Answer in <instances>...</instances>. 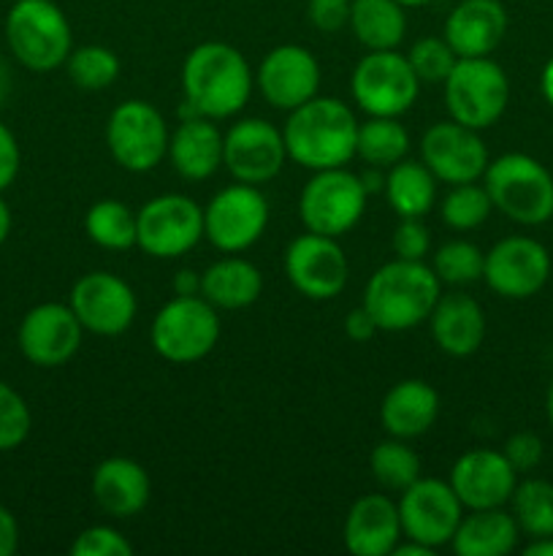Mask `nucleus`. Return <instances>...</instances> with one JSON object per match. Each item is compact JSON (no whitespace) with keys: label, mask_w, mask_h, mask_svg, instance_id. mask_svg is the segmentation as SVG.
I'll return each mask as SVG.
<instances>
[{"label":"nucleus","mask_w":553,"mask_h":556,"mask_svg":"<svg viewBox=\"0 0 553 556\" xmlns=\"http://www.w3.org/2000/svg\"><path fill=\"white\" fill-rule=\"evenodd\" d=\"M287 157L309 172L347 166L356 157L358 119L347 103L314 96L285 119Z\"/></svg>","instance_id":"nucleus-1"},{"label":"nucleus","mask_w":553,"mask_h":556,"mask_svg":"<svg viewBox=\"0 0 553 556\" xmlns=\"http://www.w3.org/2000/svg\"><path fill=\"white\" fill-rule=\"evenodd\" d=\"M253 68L236 47L204 41L182 63V92L204 117L226 119L242 112L253 96Z\"/></svg>","instance_id":"nucleus-2"},{"label":"nucleus","mask_w":553,"mask_h":556,"mask_svg":"<svg viewBox=\"0 0 553 556\" xmlns=\"http://www.w3.org/2000/svg\"><path fill=\"white\" fill-rule=\"evenodd\" d=\"M439 296L442 282L432 266L396 258L369 277L363 307L377 320L380 331H407L426 324Z\"/></svg>","instance_id":"nucleus-3"},{"label":"nucleus","mask_w":553,"mask_h":556,"mask_svg":"<svg viewBox=\"0 0 553 556\" xmlns=\"http://www.w3.org/2000/svg\"><path fill=\"white\" fill-rule=\"evenodd\" d=\"M483 188L493 210L518 226H542L553 217V177L540 161L524 152H507L488 161Z\"/></svg>","instance_id":"nucleus-4"},{"label":"nucleus","mask_w":553,"mask_h":556,"mask_svg":"<svg viewBox=\"0 0 553 556\" xmlns=\"http://www.w3.org/2000/svg\"><path fill=\"white\" fill-rule=\"evenodd\" d=\"M5 41L25 68L47 74L65 65L74 49V33L54 0H16L5 14Z\"/></svg>","instance_id":"nucleus-5"},{"label":"nucleus","mask_w":553,"mask_h":556,"mask_svg":"<svg viewBox=\"0 0 553 556\" xmlns=\"http://www.w3.org/2000/svg\"><path fill=\"white\" fill-rule=\"evenodd\" d=\"M442 87L450 119L475 130L499 123L510 101L507 74L491 58H459Z\"/></svg>","instance_id":"nucleus-6"},{"label":"nucleus","mask_w":553,"mask_h":556,"mask_svg":"<svg viewBox=\"0 0 553 556\" xmlns=\"http://www.w3.org/2000/svg\"><path fill=\"white\" fill-rule=\"evenodd\" d=\"M152 348L171 364H195L215 351L220 318L204 296H173L152 318Z\"/></svg>","instance_id":"nucleus-7"},{"label":"nucleus","mask_w":553,"mask_h":556,"mask_svg":"<svg viewBox=\"0 0 553 556\" xmlns=\"http://www.w3.org/2000/svg\"><path fill=\"white\" fill-rule=\"evenodd\" d=\"M366 199L361 174L347 172L345 166L320 168L298 195V215L307 231L339 239L358 226L366 212Z\"/></svg>","instance_id":"nucleus-8"},{"label":"nucleus","mask_w":553,"mask_h":556,"mask_svg":"<svg viewBox=\"0 0 553 556\" xmlns=\"http://www.w3.org/2000/svg\"><path fill=\"white\" fill-rule=\"evenodd\" d=\"M350 92L358 109H363L369 117H399L412 109L421 92V81L407 54L380 49L358 60L350 76Z\"/></svg>","instance_id":"nucleus-9"},{"label":"nucleus","mask_w":553,"mask_h":556,"mask_svg":"<svg viewBox=\"0 0 553 556\" xmlns=\"http://www.w3.org/2000/svg\"><path fill=\"white\" fill-rule=\"evenodd\" d=\"M168 125L152 103L141 98L119 103L106 123V147L125 172L144 174L168 155Z\"/></svg>","instance_id":"nucleus-10"},{"label":"nucleus","mask_w":553,"mask_h":556,"mask_svg":"<svg viewBox=\"0 0 553 556\" xmlns=\"http://www.w3.org/2000/svg\"><path fill=\"white\" fill-rule=\"evenodd\" d=\"M204 237V206L190 195H155L136 212V244L152 258H179Z\"/></svg>","instance_id":"nucleus-11"},{"label":"nucleus","mask_w":553,"mask_h":556,"mask_svg":"<svg viewBox=\"0 0 553 556\" xmlns=\"http://www.w3.org/2000/svg\"><path fill=\"white\" fill-rule=\"evenodd\" d=\"M269 226V201L258 185L236 182L211 195L204 206V237L220 253H242L253 248Z\"/></svg>","instance_id":"nucleus-12"},{"label":"nucleus","mask_w":553,"mask_h":556,"mask_svg":"<svg viewBox=\"0 0 553 556\" xmlns=\"http://www.w3.org/2000/svg\"><path fill=\"white\" fill-rule=\"evenodd\" d=\"M401 535L423 543L428 548H442L453 541L464 505L455 497L453 486L439 478H417L399 497Z\"/></svg>","instance_id":"nucleus-13"},{"label":"nucleus","mask_w":553,"mask_h":556,"mask_svg":"<svg viewBox=\"0 0 553 556\" xmlns=\"http://www.w3.org/2000/svg\"><path fill=\"white\" fill-rule=\"evenodd\" d=\"M287 161L285 136L269 119H239L222 136V166L236 182L263 185L282 172Z\"/></svg>","instance_id":"nucleus-14"},{"label":"nucleus","mask_w":553,"mask_h":556,"mask_svg":"<svg viewBox=\"0 0 553 556\" xmlns=\"http://www.w3.org/2000/svg\"><path fill=\"white\" fill-rule=\"evenodd\" d=\"M70 309L81 329L101 337H117L133 326L139 302L123 277L114 271H87L70 288Z\"/></svg>","instance_id":"nucleus-15"},{"label":"nucleus","mask_w":553,"mask_h":556,"mask_svg":"<svg viewBox=\"0 0 553 556\" xmlns=\"http://www.w3.org/2000/svg\"><path fill=\"white\" fill-rule=\"evenodd\" d=\"M285 275L301 296L329 302L345 291L350 266L334 237L307 231L287 244Z\"/></svg>","instance_id":"nucleus-16"},{"label":"nucleus","mask_w":553,"mask_h":556,"mask_svg":"<svg viewBox=\"0 0 553 556\" xmlns=\"http://www.w3.org/2000/svg\"><path fill=\"white\" fill-rule=\"evenodd\" d=\"M551 255L531 237H504L486 253L483 280L502 299H529L545 288Z\"/></svg>","instance_id":"nucleus-17"},{"label":"nucleus","mask_w":553,"mask_h":556,"mask_svg":"<svg viewBox=\"0 0 553 556\" xmlns=\"http://www.w3.org/2000/svg\"><path fill=\"white\" fill-rule=\"evenodd\" d=\"M81 334H85V329H81L70 304L43 302L22 318L16 342H20L22 356L33 367L54 369L68 364L79 353Z\"/></svg>","instance_id":"nucleus-18"},{"label":"nucleus","mask_w":553,"mask_h":556,"mask_svg":"<svg viewBox=\"0 0 553 556\" xmlns=\"http://www.w3.org/2000/svg\"><path fill=\"white\" fill-rule=\"evenodd\" d=\"M421 161L439 182L464 185L477 182L486 174L491 157L486 141L480 139V130L448 119V123H434L423 134Z\"/></svg>","instance_id":"nucleus-19"},{"label":"nucleus","mask_w":553,"mask_h":556,"mask_svg":"<svg viewBox=\"0 0 553 556\" xmlns=\"http://www.w3.org/2000/svg\"><path fill=\"white\" fill-rule=\"evenodd\" d=\"M260 96L266 103L282 112H293L301 103L312 101L320 90V65L318 58L307 47L298 43H282L274 47L258 65L255 76Z\"/></svg>","instance_id":"nucleus-20"},{"label":"nucleus","mask_w":553,"mask_h":556,"mask_svg":"<svg viewBox=\"0 0 553 556\" xmlns=\"http://www.w3.org/2000/svg\"><path fill=\"white\" fill-rule=\"evenodd\" d=\"M518 472L502 451L472 448L455 459L450 470V486L466 510L502 508L515 492Z\"/></svg>","instance_id":"nucleus-21"},{"label":"nucleus","mask_w":553,"mask_h":556,"mask_svg":"<svg viewBox=\"0 0 553 556\" xmlns=\"http://www.w3.org/2000/svg\"><path fill=\"white\" fill-rule=\"evenodd\" d=\"M352 556H390L401 535L399 505L385 494H363L350 505L342 527Z\"/></svg>","instance_id":"nucleus-22"},{"label":"nucleus","mask_w":553,"mask_h":556,"mask_svg":"<svg viewBox=\"0 0 553 556\" xmlns=\"http://www.w3.org/2000/svg\"><path fill=\"white\" fill-rule=\"evenodd\" d=\"M507 33V11L499 0H461L445 20V41L459 58H488Z\"/></svg>","instance_id":"nucleus-23"},{"label":"nucleus","mask_w":553,"mask_h":556,"mask_svg":"<svg viewBox=\"0 0 553 556\" xmlns=\"http://www.w3.org/2000/svg\"><path fill=\"white\" fill-rule=\"evenodd\" d=\"M152 494V481L139 462L128 456L103 459L92 472V497L103 514L114 519H130L146 508Z\"/></svg>","instance_id":"nucleus-24"},{"label":"nucleus","mask_w":553,"mask_h":556,"mask_svg":"<svg viewBox=\"0 0 553 556\" xmlns=\"http://www.w3.org/2000/svg\"><path fill=\"white\" fill-rule=\"evenodd\" d=\"M439 416V394L426 380H399L380 402V424L390 438L412 440L426 434Z\"/></svg>","instance_id":"nucleus-25"},{"label":"nucleus","mask_w":553,"mask_h":556,"mask_svg":"<svg viewBox=\"0 0 553 556\" xmlns=\"http://www.w3.org/2000/svg\"><path fill=\"white\" fill-rule=\"evenodd\" d=\"M428 324L439 351L453 358L472 356L486 340V313L466 293L439 296L428 315Z\"/></svg>","instance_id":"nucleus-26"},{"label":"nucleus","mask_w":553,"mask_h":556,"mask_svg":"<svg viewBox=\"0 0 553 556\" xmlns=\"http://www.w3.org/2000/svg\"><path fill=\"white\" fill-rule=\"evenodd\" d=\"M168 161L173 172L190 182L209 179L222 166V134L209 117L179 119L168 139Z\"/></svg>","instance_id":"nucleus-27"},{"label":"nucleus","mask_w":553,"mask_h":556,"mask_svg":"<svg viewBox=\"0 0 553 556\" xmlns=\"http://www.w3.org/2000/svg\"><path fill=\"white\" fill-rule=\"evenodd\" d=\"M260 291H263V275L258 266L233 253L201 271V296L217 309L249 307L258 302Z\"/></svg>","instance_id":"nucleus-28"},{"label":"nucleus","mask_w":553,"mask_h":556,"mask_svg":"<svg viewBox=\"0 0 553 556\" xmlns=\"http://www.w3.org/2000/svg\"><path fill=\"white\" fill-rule=\"evenodd\" d=\"M518 525L507 510H470V516H461L450 546L459 556H507L518 543Z\"/></svg>","instance_id":"nucleus-29"},{"label":"nucleus","mask_w":553,"mask_h":556,"mask_svg":"<svg viewBox=\"0 0 553 556\" xmlns=\"http://www.w3.org/2000/svg\"><path fill=\"white\" fill-rule=\"evenodd\" d=\"M369 52L396 49L407 36V14L399 0H350V25Z\"/></svg>","instance_id":"nucleus-30"},{"label":"nucleus","mask_w":553,"mask_h":556,"mask_svg":"<svg viewBox=\"0 0 553 556\" xmlns=\"http://www.w3.org/2000/svg\"><path fill=\"white\" fill-rule=\"evenodd\" d=\"M385 199L399 217H426L437 199V177L423 161H399L385 174Z\"/></svg>","instance_id":"nucleus-31"},{"label":"nucleus","mask_w":553,"mask_h":556,"mask_svg":"<svg viewBox=\"0 0 553 556\" xmlns=\"http://www.w3.org/2000/svg\"><path fill=\"white\" fill-rule=\"evenodd\" d=\"M410 152V134L399 117H369L366 123H358L356 155L366 166L390 168L404 161Z\"/></svg>","instance_id":"nucleus-32"},{"label":"nucleus","mask_w":553,"mask_h":556,"mask_svg":"<svg viewBox=\"0 0 553 556\" xmlns=\"http://www.w3.org/2000/svg\"><path fill=\"white\" fill-rule=\"evenodd\" d=\"M85 231L98 248L128 250L136 244V212L117 199H103L87 210Z\"/></svg>","instance_id":"nucleus-33"},{"label":"nucleus","mask_w":553,"mask_h":556,"mask_svg":"<svg viewBox=\"0 0 553 556\" xmlns=\"http://www.w3.org/2000/svg\"><path fill=\"white\" fill-rule=\"evenodd\" d=\"M513 503V519L518 530L529 538L553 535V483L542 478H529L515 483L510 497Z\"/></svg>","instance_id":"nucleus-34"},{"label":"nucleus","mask_w":553,"mask_h":556,"mask_svg":"<svg viewBox=\"0 0 553 556\" xmlns=\"http://www.w3.org/2000/svg\"><path fill=\"white\" fill-rule=\"evenodd\" d=\"M369 467H372L374 481L388 492H404L407 486L421 478V459L415 451L407 445V440L390 438L383 440L372 448L369 456Z\"/></svg>","instance_id":"nucleus-35"},{"label":"nucleus","mask_w":553,"mask_h":556,"mask_svg":"<svg viewBox=\"0 0 553 556\" xmlns=\"http://www.w3.org/2000/svg\"><path fill=\"white\" fill-rule=\"evenodd\" d=\"M70 81L81 90H106L117 81L119 76V58L108 47H90L70 49L68 60H65Z\"/></svg>","instance_id":"nucleus-36"},{"label":"nucleus","mask_w":553,"mask_h":556,"mask_svg":"<svg viewBox=\"0 0 553 556\" xmlns=\"http://www.w3.org/2000/svg\"><path fill=\"white\" fill-rule=\"evenodd\" d=\"M493 204L491 195L483 185L475 182H464V185H453L448 195L439 204V217L448 228L453 231H472V228L483 226L491 215Z\"/></svg>","instance_id":"nucleus-37"},{"label":"nucleus","mask_w":553,"mask_h":556,"mask_svg":"<svg viewBox=\"0 0 553 556\" xmlns=\"http://www.w3.org/2000/svg\"><path fill=\"white\" fill-rule=\"evenodd\" d=\"M483 264H486V253L466 239L445 242L432 258V269L442 286H472L483 280Z\"/></svg>","instance_id":"nucleus-38"},{"label":"nucleus","mask_w":553,"mask_h":556,"mask_svg":"<svg viewBox=\"0 0 553 556\" xmlns=\"http://www.w3.org/2000/svg\"><path fill=\"white\" fill-rule=\"evenodd\" d=\"M412 71H415L417 81H426V85H442L448 79V74L453 71L459 54L450 49V43L445 41V36H426L417 38L415 43L407 52Z\"/></svg>","instance_id":"nucleus-39"},{"label":"nucleus","mask_w":553,"mask_h":556,"mask_svg":"<svg viewBox=\"0 0 553 556\" xmlns=\"http://www.w3.org/2000/svg\"><path fill=\"white\" fill-rule=\"evenodd\" d=\"M33 427V416L22 394L0 380V454L20 448Z\"/></svg>","instance_id":"nucleus-40"},{"label":"nucleus","mask_w":553,"mask_h":556,"mask_svg":"<svg viewBox=\"0 0 553 556\" xmlns=\"http://www.w3.org/2000/svg\"><path fill=\"white\" fill-rule=\"evenodd\" d=\"M133 546L119 530L95 525L81 530L70 543V556H130Z\"/></svg>","instance_id":"nucleus-41"},{"label":"nucleus","mask_w":553,"mask_h":556,"mask_svg":"<svg viewBox=\"0 0 553 556\" xmlns=\"http://www.w3.org/2000/svg\"><path fill=\"white\" fill-rule=\"evenodd\" d=\"M432 244L423 217H399V226L394 231V253L396 258L404 261H423Z\"/></svg>","instance_id":"nucleus-42"},{"label":"nucleus","mask_w":553,"mask_h":556,"mask_svg":"<svg viewBox=\"0 0 553 556\" xmlns=\"http://www.w3.org/2000/svg\"><path fill=\"white\" fill-rule=\"evenodd\" d=\"M307 16L314 30L331 36L350 25V0H309Z\"/></svg>","instance_id":"nucleus-43"},{"label":"nucleus","mask_w":553,"mask_h":556,"mask_svg":"<svg viewBox=\"0 0 553 556\" xmlns=\"http://www.w3.org/2000/svg\"><path fill=\"white\" fill-rule=\"evenodd\" d=\"M502 454L507 456V462L513 465L515 472H531L542 462L545 448H542V440L537 438L535 432H515L513 438L504 443Z\"/></svg>","instance_id":"nucleus-44"},{"label":"nucleus","mask_w":553,"mask_h":556,"mask_svg":"<svg viewBox=\"0 0 553 556\" xmlns=\"http://www.w3.org/2000/svg\"><path fill=\"white\" fill-rule=\"evenodd\" d=\"M20 144H16V136L0 123V193L5 188H11V182L20 174Z\"/></svg>","instance_id":"nucleus-45"},{"label":"nucleus","mask_w":553,"mask_h":556,"mask_svg":"<svg viewBox=\"0 0 553 556\" xmlns=\"http://www.w3.org/2000/svg\"><path fill=\"white\" fill-rule=\"evenodd\" d=\"M380 331V326H377V320L372 318V313H369L366 307H356V309H350V313H347V318H345V334L350 337L352 342H369V340H374V334H377Z\"/></svg>","instance_id":"nucleus-46"},{"label":"nucleus","mask_w":553,"mask_h":556,"mask_svg":"<svg viewBox=\"0 0 553 556\" xmlns=\"http://www.w3.org/2000/svg\"><path fill=\"white\" fill-rule=\"evenodd\" d=\"M20 546V525L14 514L0 505V556H11Z\"/></svg>","instance_id":"nucleus-47"},{"label":"nucleus","mask_w":553,"mask_h":556,"mask_svg":"<svg viewBox=\"0 0 553 556\" xmlns=\"http://www.w3.org/2000/svg\"><path fill=\"white\" fill-rule=\"evenodd\" d=\"M173 296H201V271H177L173 275Z\"/></svg>","instance_id":"nucleus-48"},{"label":"nucleus","mask_w":553,"mask_h":556,"mask_svg":"<svg viewBox=\"0 0 553 556\" xmlns=\"http://www.w3.org/2000/svg\"><path fill=\"white\" fill-rule=\"evenodd\" d=\"M390 556H434V548H428V546H423V543L410 541V538H407V543H396V548L390 552Z\"/></svg>","instance_id":"nucleus-49"},{"label":"nucleus","mask_w":553,"mask_h":556,"mask_svg":"<svg viewBox=\"0 0 553 556\" xmlns=\"http://www.w3.org/2000/svg\"><path fill=\"white\" fill-rule=\"evenodd\" d=\"M526 556H553V535L531 538L529 546L524 548Z\"/></svg>","instance_id":"nucleus-50"},{"label":"nucleus","mask_w":553,"mask_h":556,"mask_svg":"<svg viewBox=\"0 0 553 556\" xmlns=\"http://www.w3.org/2000/svg\"><path fill=\"white\" fill-rule=\"evenodd\" d=\"M540 87H542V98H545V101L551 103V106H553V58L548 60L545 68H542Z\"/></svg>","instance_id":"nucleus-51"},{"label":"nucleus","mask_w":553,"mask_h":556,"mask_svg":"<svg viewBox=\"0 0 553 556\" xmlns=\"http://www.w3.org/2000/svg\"><path fill=\"white\" fill-rule=\"evenodd\" d=\"M9 96H11V68L5 65V60L0 58V106L9 101Z\"/></svg>","instance_id":"nucleus-52"},{"label":"nucleus","mask_w":553,"mask_h":556,"mask_svg":"<svg viewBox=\"0 0 553 556\" xmlns=\"http://www.w3.org/2000/svg\"><path fill=\"white\" fill-rule=\"evenodd\" d=\"M9 233H11V210L9 204H5L3 193H0V244L9 239Z\"/></svg>","instance_id":"nucleus-53"},{"label":"nucleus","mask_w":553,"mask_h":556,"mask_svg":"<svg viewBox=\"0 0 553 556\" xmlns=\"http://www.w3.org/2000/svg\"><path fill=\"white\" fill-rule=\"evenodd\" d=\"M545 413H548V421H551V427H553V380H551V386H548V396H545Z\"/></svg>","instance_id":"nucleus-54"},{"label":"nucleus","mask_w":553,"mask_h":556,"mask_svg":"<svg viewBox=\"0 0 553 556\" xmlns=\"http://www.w3.org/2000/svg\"><path fill=\"white\" fill-rule=\"evenodd\" d=\"M401 5H404V9H417V5H426L428 0H399Z\"/></svg>","instance_id":"nucleus-55"}]
</instances>
